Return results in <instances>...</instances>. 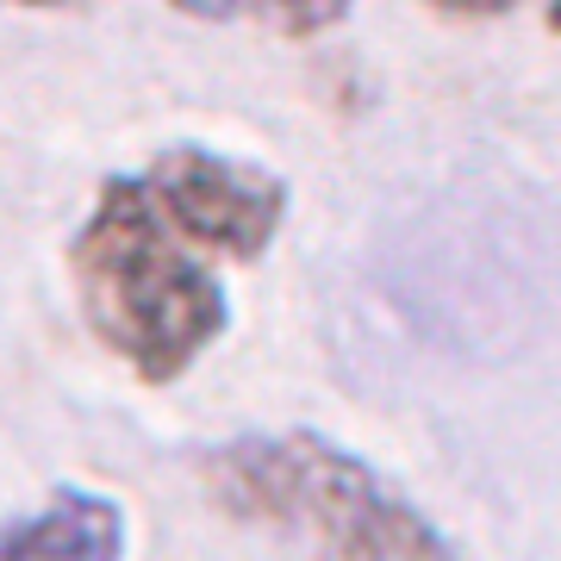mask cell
<instances>
[{
  "mask_svg": "<svg viewBox=\"0 0 561 561\" xmlns=\"http://www.w3.org/2000/svg\"><path fill=\"white\" fill-rule=\"evenodd\" d=\"M201 256L206 250H194L162 219L138 175L106 181L69 243L76 294L94 337L150 387L187 375L231 324L225 280Z\"/></svg>",
  "mask_w": 561,
  "mask_h": 561,
  "instance_id": "obj_1",
  "label": "cell"
},
{
  "mask_svg": "<svg viewBox=\"0 0 561 561\" xmlns=\"http://www.w3.org/2000/svg\"><path fill=\"white\" fill-rule=\"evenodd\" d=\"M206 486L231 518L306 542L319 561H456L449 537L405 493H393L350 449L306 431L213 449Z\"/></svg>",
  "mask_w": 561,
  "mask_h": 561,
  "instance_id": "obj_2",
  "label": "cell"
},
{
  "mask_svg": "<svg viewBox=\"0 0 561 561\" xmlns=\"http://www.w3.org/2000/svg\"><path fill=\"white\" fill-rule=\"evenodd\" d=\"M138 181L162 219L206 256L256 262L287 219V187L268 169L201 150V144H175V150L150 157Z\"/></svg>",
  "mask_w": 561,
  "mask_h": 561,
  "instance_id": "obj_3",
  "label": "cell"
},
{
  "mask_svg": "<svg viewBox=\"0 0 561 561\" xmlns=\"http://www.w3.org/2000/svg\"><path fill=\"white\" fill-rule=\"evenodd\" d=\"M125 556V518L101 493L62 486L50 505L0 524V561H119Z\"/></svg>",
  "mask_w": 561,
  "mask_h": 561,
  "instance_id": "obj_4",
  "label": "cell"
},
{
  "mask_svg": "<svg viewBox=\"0 0 561 561\" xmlns=\"http://www.w3.org/2000/svg\"><path fill=\"white\" fill-rule=\"evenodd\" d=\"M194 20H256L275 32H324L337 25L356 0H175Z\"/></svg>",
  "mask_w": 561,
  "mask_h": 561,
  "instance_id": "obj_5",
  "label": "cell"
},
{
  "mask_svg": "<svg viewBox=\"0 0 561 561\" xmlns=\"http://www.w3.org/2000/svg\"><path fill=\"white\" fill-rule=\"evenodd\" d=\"M437 13H456V20H493V13H512L518 0H431Z\"/></svg>",
  "mask_w": 561,
  "mask_h": 561,
  "instance_id": "obj_6",
  "label": "cell"
},
{
  "mask_svg": "<svg viewBox=\"0 0 561 561\" xmlns=\"http://www.w3.org/2000/svg\"><path fill=\"white\" fill-rule=\"evenodd\" d=\"M0 7H62V0H0Z\"/></svg>",
  "mask_w": 561,
  "mask_h": 561,
  "instance_id": "obj_7",
  "label": "cell"
},
{
  "mask_svg": "<svg viewBox=\"0 0 561 561\" xmlns=\"http://www.w3.org/2000/svg\"><path fill=\"white\" fill-rule=\"evenodd\" d=\"M549 25H556V32H561V0H549Z\"/></svg>",
  "mask_w": 561,
  "mask_h": 561,
  "instance_id": "obj_8",
  "label": "cell"
}]
</instances>
